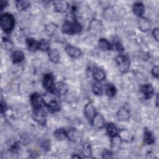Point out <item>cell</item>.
<instances>
[{
	"mask_svg": "<svg viewBox=\"0 0 159 159\" xmlns=\"http://www.w3.org/2000/svg\"><path fill=\"white\" fill-rule=\"evenodd\" d=\"M0 24L1 28L7 33L11 32L14 26V19L12 14L4 13L0 17Z\"/></svg>",
	"mask_w": 159,
	"mask_h": 159,
	"instance_id": "1",
	"label": "cell"
},
{
	"mask_svg": "<svg viewBox=\"0 0 159 159\" xmlns=\"http://www.w3.org/2000/svg\"><path fill=\"white\" fill-rule=\"evenodd\" d=\"M63 32L65 34L73 35L80 32L82 27L78 22L76 21H66L62 27Z\"/></svg>",
	"mask_w": 159,
	"mask_h": 159,
	"instance_id": "2",
	"label": "cell"
},
{
	"mask_svg": "<svg viewBox=\"0 0 159 159\" xmlns=\"http://www.w3.org/2000/svg\"><path fill=\"white\" fill-rule=\"evenodd\" d=\"M116 61L119 70L122 73L127 72L130 68V60L125 55H119L117 56Z\"/></svg>",
	"mask_w": 159,
	"mask_h": 159,
	"instance_id": "3",
	"label": "cell"
},
{
	"mask_svg": "<svg viewBox=\"0 0 159 159\" xmlns=\"http://www.w3.org/2000/svg\"><path fill=\"white\" fill-rule=\"evenodd\" d=\"M33 118L38 124L40 125H45L46 124V120H47L46 112L43 109V107L34 109Z\"/></svg>",
	"mask_w": 159,
	"mask_h": 159,
	"instance_id": "4",
	"label": "cell"
},
{
	"mask_svg": "<svg viewBox=\"0 0 159 159\" xmlns=\"http://www.w3.org/2000/svg\"><path fill=\"white\" fill-rule=\"evenodd\" d=\"M30 102L34 109L42 108L45 106V104L43 97L37 93H35L31 95Z\"/></svg>",
	"mask_w": 159,
	"mask_h": 159,
	"instance_id": "5",
	"label": "cell"
},
{
	"mask_svg": "<svg viewBox=\"0 0 159 159\" xmlns=\"http://www.w3.org/2000/svg\"><path fill=\"white\" fill-rule=\"evenodd\" d=\"M43 87L50 93L54 91V78L52 74L47 73L43 78Z\"/></svg>",
	"mask_w": 159,
	"mask_h": 159,
	"instance_id": "6",
	"label": "cell"
},
{
	"mask_svg": "<svg viewBox=\"0 0 159 159\" xmlns=\"http://www.w3.org/2000/svg\"><path fill=\"white\" fill-rule=\"evenodd\" d=\"M84 112V116H85L86 118L91 123L92 122L93 119H94V116L97 114L96 111V109H95V107L91 103H88L85 106Z\"/></svg>",
	"mask_w": 159,
	"mask_h": 159,
	"instance_id": "7",
	"label": "cell"
},
{
	"mask_svg": "<svg viewBox=\"0 0 159 159\" xmlns=\"http://www.w3.org/2000/svg\"><path fill=\"white\" fill-rule=\"evenodd\" d=\"M67 137L73 142H80L82 139V134L76 129H71L67 131Z\"/></svg>",
	"mask_w": 159,
	"mask_h": 159,
	"instance_id": "8",
	"label": "cell"
},
{
	"mask_svg": "<svg viewBox=\"0 0 159 159\" xmlns=\"http://www.w3.org/2000/svg\"><path fill=\"white\" fill-rule=\"evenodd\" d=\"M67 84L63 81L57 82L54 86V93L58 95H64L68 91Z\"/></svg>",
	"mask_w": 159,
	"mask_h": 159,
	"instance_id": "9",
	"label": "cell"
},
{
	"mask_svg": "<svg viewBox=\"0 0 159 159\" xmlns=\"http://www.w3.org/2000/svg\"><path fill=\"white\" fill-rule=\"evenodd\" d=\"M140 91L143 94L146 99H150L152 98L154 94V89L150 84H143L140 88Z\"/></svg>",
	"mask_w": 159,
	"mask_h": 159,
	"instance_id": "10",
	"label": "cell"
},
{
	"mask_svg": "<svg viewBox=\"0 0 159 159\" xmlns=\"http://www.w3.org/2000/svg\"><path fill=\"white\" fill-rule=\"evenodd\" d=\"M138 27L141 31L147 32L150 30L151 27V23L148 19L140 17L138 22Z\"/></svg>",
	"mask_w": 159,
	"mask_h": 159,
	"instance_id": "11",
	"label": "cell"
},
{
	"mask_svg": "<svg viewBox=\"0 0 159 159\" xmlns=\"http://www.w3.org/2000/svg\"><path fill=\"white\" fill-rule=\"evenodd\" d=\"M55 11L59 12H65L68 9V4L64 1H57L53 2Z\"/></svg>",
	"mask_w": 159,
	"mask_h": 159,
	"instance_id": "12",
	"label": "cell"
},
{
	"mask_svg": "<svg viewBox=\"0 0 159 159\" xmlns=\"http://www.w3.org/2000/svg\"><path fill=\"white\" fill-rule=\"evenodd\" d=\"M65 50L69 56H70L71 57L74 58L80 57L81 54V50L79 48H78L76 47L71 46V45L67 46L65 48Z\"/></svg>",
	"mask_w": 159,
	"mask_h": 159,
	"instance_id": "13",
	"label": "cell"
},
{
	"mask_svg": "<svg viewBox=\"0 0 159 159\" xmlns=\"http://www.w3.org/2000/svg\"><path fill=\"white\" fill-rule=\"evenodd\" d=\"M93 76L95 80L99 82L104 80L106 77V75H105L104 71L102 69L100 68L95 67L93 68Z\"/></svg>",
	"mask_w": 159,
	"mask_h": 159,
	"instance_id": "14",
	"label": "cell"
},
{
	"mask_svg": "<svg viewBox=\"0 0 159 159\" xmlns=\"http://www.w3.org/2000/svg\"><path fill=\"white\" fill-rule=\"evenodd\" d=\"M119 137L121 140L126 142H131L134 140V136L127 129H122L119 132Z\"/></svg>",
	"mask_w": 159,
	"mask_h": 159,
	"instance_id": "15",
	"label": "cell"
},
{
	"mask_svg": "<svg viewBox=\"0 0 159 159\" xmlns=\"http://www.w3.org/2000/svg\"><path fill=\"white\" fill-rule=\"evenodd\" d=\"M117 116L120 120H127L130 117L129 110L124 107H122L117 111Z\"/></svg>",
	"mask_w": 159,
	"mask_h": 159,
	"instance_id": "16",
	"label": "cell"
},
{
	"mask_svg": "<svg viewBox=\"0 0 159 159\" xmlns=\"http://www.w3.org/2000/svg\"><path fill=\"white\" fill-rule=\"evenodd\" d=\"M97 128H102L105 125V121L103 116L101 114H96L91 122Z\"/></svg>",
	"mask_w": 159,
	"mask_h": 159,
	"instance_id": "17",
	"label": "cell"
},
{
	"mask_svg": "<svg viewBox=\"0 0 159 159\" xmlns=\"http://www.w3.org/2000/svg\"><path fill=\"white\" fill-rule=\"evenodd\" d=\"M133 12L138 17H141L145 12V7L142 2H137L133 5Z\"/></svg>",
	"mask_w": 159,
	"mask_h": 159,
	"instance_id": "18",
	"label": "cell"
},
{
	"mask_svg": "<svg viewBox=\"0 0 159 159\" xmlns=\"http://www.w3.org/2000/svg\"><path fill=\"white\" fill-rule=\"evenodd\" d=\"M11 59L14 63L22 62L24 60V54L22 51L16 50L12 53Z\"/></svg>",
	"mask_w": 159,
	"mask_h": 159,
	"instance_id": "19",
	"label": "cell"
},
{
	"mask_svg": "<svg viewBox=\"0 0 159 159\" xmlns=\"http://www.w3.org/2000/svg\"><path fill=\"white\" fill-rule=\"evenodd\" d=\"M121 140H122L118 135L112 138V140L111 142V149L113 152H117L119 150L120 147V144H121Z\"/></svg>",
	"mask_w": 159,
	"mask_h": 159,
	"instance_id": "20",
	"label": "cell"
},
{
	"mask_svg": "<svg viewBox=\"0 0 159 159\" xmlns=\"http://www.w3.org/2000/svg\"><path fill=\"white\" fill-rule=\"evenodd\" d=\"M106 130L108 135L111 138L118 135V134H119L118 129L117 127L112 123H109L107 124L106 127Z\"/></svg>",
	"mask_w": 159,
	"mask_h": 159,
	"instance_id": "21",
	"label": "cell"
},
{
	"mask_svg": "<svg viewBox=\"0 0 159 159\" xmlns=\"http://www.w3.org/2000/svg\"><path fill=\"white\" fill-rule=\"evenodd\" d=\"M26 43L27 47L30 51L35 52L37 49H39V42L36 41L35 39L32 38L28 39H27Z\"/></svg>",
	"mask_w": 159,
	"mask_h": 159,
	"instance_id": "22",
	"label": "cell"
},
{
	"mask_svg": "<svg viewBox=\"0 0 159 159\" xmlns=\"http://www.w3.org/2000/svg\"><path fill=\"white\" fill-rule=\"evenodd\" d=\"M143 140L145 143L147 145H152L155 142V137L150 131L145 130L143 135Z\"/></svg>",
	"mask_w": 159,
	"mask_h": 159,
	"instance_id": "23",
	"label": "cell"
},
{
	"mask_svg": "<svg viewBox=\"0 0 159 159\" xmlns=\"http://www.w3.org/2000/svg\"><path fill=\"white\" fill-rule=\"evenodd\" d=\"M54 136L58 140H63L67 137V131L64 129H58L54 132Z\"/></svg>",
	"mask_w": 159,
	"mask_h": 159,
	"instance_id": "24",
	"label": "cell"
},
{
	"mask_svg": "<svg viewBox=\"0 0 159 159\" xmlns=\"http://www.w3.org/2000/svg\"><path fill=\"white\" fill-rule=\"evenodd\" d=\"M48 57L51 61L57 63L58 61L60 58V54L56 49H50L48 51Z\"/></svg>",
	"mask_w": 159,
	"mask_h": 159,
	"instance_id": "25",
	"label": "cell"
},
{
	"mask_svg": "<svg viewBox=\"0 0 159 159\" xmlns=\"http://www.w3.org/2000/svg\"><path fill=\"white\" fill-rule=\"evenodd\" d=\"M99 47L104 51L109 50L111 48V45L109 42L106 39H101L98 42Z\"/></svg>",
	"mask_w": 159,
	"mask_h": 159,
	"instance_id": "26",
	"label": "cell"
},
{
	"mask_svg": "<svg viewBox=\"0 0 159 159\" xmlns=\"http://www.w3.org/2000/svg\"><path fill=\"white\" fill-rule=\"evenodd\" d=\"M46 107L50 112H56L60 110V106L56 101H51Z\"/></svg>",
	"mask_w": 159,
	"mask_h": 159,
	"instance_id": "27",
	"label": "cell"
},
{
	"mask_svg": "<svg viewBox=\"0 0 159 159\" xmlns=\"http://www.w3.org/2000/svg\"><path fill=\"white\" fill-rule=\"evenodd\" d=\"M39 49L42 51L47 52L50 50V42L46 39H42L39 42Z\"/></svg>",
	"mask_w": 159,
	"mask_h": 159,
	"instance_id": "28",
	"label": "cell"
},
{
	"mask_svg": "<svg viewBox=\"0 0 159 159\" xmlns=\"http://www.w3.org/2000/svg\"><path fill=\"white\" fill-rule=\"evenodd\" d=\"M16 4L19 11H24L30 6V2L27 1H16Z\"/></svg>",
	"mask_w": 159,
	"mask_h": 159,
	"instance_id": "29",
	"label": "cell"
},
{
	"mask_svg": "<svg viewBox=\"0 0 159 159\" xmlns=\"http://www.w3.org/2000/svg\"><path fill=\"white\" fill-rule=\"evenodd\" d=\"M116 92H117L116 88L113 84L109 83L106 85V93L108 96H109V97L114 96L116 94Z\"/></svg>",
	"mask_w": 159,
	"mask_h": 159,
	"instance_id": "30",
	"label": "cell"
},
{
	"mask_svg": "<svg viewBox=\"0 0 159 159\" xmlns=\"http://www.w3.org/2000/svg\"><path fill=\"white\" fill-rule=\"evenodd\" d=\"M82 153L84 157H88L91 154V147L88 143H85L83 145Z\"/></svg>",
	"mask_w": 159,
	"mask_h": 159,
	"instance_id": "31",
	"label": "cell"
},
{
	"mask_svg": "<svg viewBox=\"0 0 159 159\" xmlns=\"http://www.w3.org/2000/svg\"><path fill=\"white\" fill-rule=\"evenodd\" d=\"M93 91L96 95H101L102 93V87L101 84L97 81L95 83H94L93 86Z\"/></svg>",
	"mask_w": 159,
	"mask_h": 159,
	"instance_id": "32",
	"label": "cell"
},
{
	"mask_svg": "<svg viewBox=\"0 0 159 159\" xmlns=\"http://www.w3.org/2000/svg\"><path fill=\"white\" fill-rule=\"evenodd\" d=\"M1 46L3 48H4L6 50H11L12 48L13 44L9 39H4L2 40Z\"/></svg>",
	"mask_w": 159,
	"mask_h": 159,
	"instance_id": "33",
	"label": "cell"
},
{
	"mask_svg": "<svg viewBox=\"0 0 159 159\" xmlns=\"http://www.w3.org/2000/svg\"><path fill=\"white\" fill-rule=\"evenodd\" d=\"M111 45V47L117 51H121L123 50L122 45L119 40H114Z\"/></svg>",
	"mask_w": 159,
	"mask_h": 159,
	"instance_id": "34",
	"label": "cell"
},
{
	"mask_svg": "<svg viewBox=\"0 0 159 159\" xmlns=\"http://www.w3.org/2000/svg\"><path fill=\"white\" fill-rule=\"evenodd\" d=\"M102 157L104 158H112V153L111 151L105 150L102 152Z\"/></svg>",
	"mask_w": 159,
	"mask_h": 159,
	"instance_id": "35",
	"label": "cell"
},
{
	"mask_svg": "<svg viewBox=\"0 0 159 159\" xmlns=\"http://www.w3.org/2000/svg\"><path fill=\"white\" fill-rule=\"evenodd\" d=\"M152 75L156 77V78H158V76H159V68L157 65H155L153 67L152 70Z\"/></svg>",
	"mask_w": 159,
	"mask_h": 159,
	"instance_id": "36",
	"label": "cell"
},
{
	"mask_svg": "<svg viewBox=\"0 0 159 159\" xmlns=\"http://www.w3.org/2000/svg\"><path fill=\"white\" fill-rule=\"evenodd\" d=\"M7 109V106L5 103V102H4L2 100H1V114H3L6 112Z\"/></svg>",
	"mask_w": 159,
	"mask_h": 159,
	"instance_id": "37",
	"label": "cell"
},
{
	"mask_svg": "<svg viewBox=\"0 0 159 159\" xmlns=\"http://www.w3.org/2000/svg\"><path fill=\"white\" fill-rule=\"evenodd\" d=\"M152 34L153 37L157 41H158V28H155L152 31Z\"/></svg>",
	"mask_w": 159,
	"mask_h": 159,
	"instance_id": "38",
	"label": "cell"
},
{
	"mask_svg": "<svg viewBox=\"0 0 159 159\" xmlns=\"http://www.w3.org/2000/svg\"><path fill=\"white\" fill-rule=\"evenodd\" d=\"M7 4V2L6 1H1V11H2Z\"/></svg>",
	"mask_w": 159,
	"mask_h": 159,
	"instance_id": "39",
	"label": "cell"
},
{
	"mask_svg": "<svg viewBox=\"0 0 159 159\" xmlns=\"http://www.w3.org/2000/svg\"><path fill=\"white\" fill-rule=\"evenodd\" d=\"M158 96H157V98H156V105H157V106H158Z\"/></svg>",
	"mask_w": 159,
	"mask_h": 159,
	"instance_id": "40",
	"label": "cell"
}]
</instances>
